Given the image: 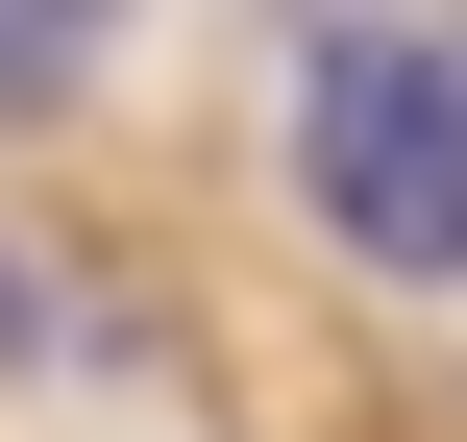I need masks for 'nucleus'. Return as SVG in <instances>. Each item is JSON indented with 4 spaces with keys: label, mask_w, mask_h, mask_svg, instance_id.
Returning a JSON list of instances; mask_svg holds the SVG:
<instances>
[{
    "label": "nucleus",
    "mask_w": 467,
    "mask_h": 442,
    "mask_svg": "<svg viewBox=\"0 0 467 442\" xmlns=\"http://www.w3.org/2000/svg\"><path fill=\"white\" fill-rule=\"evenodd\" d=\"M99 25H123V0H0V98H74V74H99Z\"/></svg>",
    "instance_id": "f03ea898"
},
{
    "label": "nucleus",
    "mask_w": 467,
    "mask_h": 442,
    "mask_svg": "<svg viewBox=\"0 0 467 442\" xmlns=\"http://www.w3.org/2000/svg\"><path fill=\"white\" fill-rule=\"evenodd\" d=\"M296 221L394 295H467V49H419V25L296 49Z\"/></svg>",
    "instance_id": "f257e3e1"
}]
</instances>
